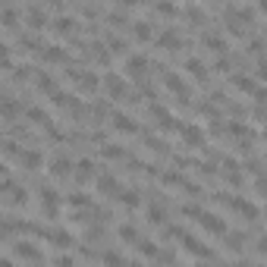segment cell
Segmentation results:
<instances>
[{"mask_svg":"<svg viewBox=\"0 0 267 267\" xmlns=\"http://www.w3.org/2000/svg\"><path fill=\"white\" fill-rule=\"evenodd\" d=\"M116 198H120L123 204H126L129 211H135V207L141 204V195H138V189H123V192L116 195Z\"/></svg>","mask_w":267,"mask_h":267,"instance_id":"20","label":"cell"},{"mask_svg":"<svg viewBox=\"0 0 267 267\" xmlns=\"http://www.w3.org/2000/svg\"><path fill=\"white\" fill-rule=\"evenodd\" d=\"M73 176H76V180L85 186V183L95 176V164H92V160H79V164H76V170H73Z\"/></svg>","mask_w":267,"mask_h":267,"instance_id":"19","label":"cell"},{"mask_svg":"<svg viewBox=\"0 0 267 267\" xmlns=\"http://www.w3.org/2000/svg\"><path fill=\"white\" fill-rule=\"evenodd\" d=\"M107 50H110V53H126V44H123L120 38H110V41H107Z\"/></svg>","mask_w":267,"mask_h":267,"instance_id":"35","label":"cell"},{"mask_svg":"<svg viewBox=\"0 0 267 267\" xmlns=\"http://www.w3.org/2000/svg\"><path fill=\"white\" fill-rule=\"evenodd\" d=\"M186 73H189L195 82H207V69H204V63H201L198 57H189V60H186Z\"/></svg>","mask_w":267,"mask_h":267,"instance_id":"15","label":"cell"},{"mask_svg":"<svg viewBox=\"0 0 267 267\" xmlns=\"http://www.w3.org/2000/svg\"><path fill=\"white\" fill-rule=\"evenodd\" d=\"M183 141H186V148H201L204 145L201 126H183Z\"/></svg>","mask_w":267,"mask_h":267,"instance_id":"13","label":"cell"},{"mask_svg":"<svg viewBox=\"0 0 267 267\" xmlns=\"http://www.w3.org/2000/svg\"><path fill=\"white\" fill-rule=\"evenodd\" d=\"M110 123H113V129H116V132H123V135H135V132H138V123H135L129 113H113V120H110Z\"/></svg>","mask_w":267,"mask_h":267,"instance_id":"11","label":"cell"},{"mask_svg":"<svg viewBox=\"0 0 267 267\" xmlns=\"http://www.w3.org/2000/svg\"><path fill=\"white\" fill-rule=\"evenodd\" d=\"M148 57H138V53H132V57H126V76H132V79H145V73H148Z\"/></svg>","mask_w":267,"mask_h":267,"instance_id":"6","label":"cell"},{"mask_svg":"<svg viewBox=\"0 0 267 267\" xmlns=\"http://www.w3.org/2000/svg\"><path fill=\"white\" fill-rule=\"evenodd\" d=\"M120 239H126V242H135V239H138V233H135V226H129V223H123V226H120Z\"/></svg>","mask_w":267,"mask_h":267,"instance_id":"32","label":"cell"},{"mask_svg":"<svg viewBox=\"0 0 267 267\" xmlns=\"http://www.w3.org/2000/svg\"><path fill=\"white\" fill-rule=\"evenodd\" d=\"M69 173H73V160H69L66 154H57L50 160V176L53 180H63V176H69Z\"/></svg>","mask_w":267,"mask_h":267,"instance_id":"10","label":"cell"},{"mask_svg":"<svg viewBox=\"0 0 267 267\" xmlns=\"http://www.w3.org/2000/svg\"><path fill=\"white\" fill-rule=\"evenodd\" d=\"M214 69H217V73H229V69H233V60L220 53V60H217V66H214Z\"/></svg>","mask_w":267,"mask_h":267,"instance_id":"37","label":"cell"},{"mask_svg":"<svg viewBox=\"0 0 267 267\" xmlns=\"http://www.w3.org/2000/svg\"><path fill=\"white\" fill-rule=\"evenodd\" d=\"M44 60H47V63H66L69 53H66L63 47H44Z\"/></svg>","mask_w":267,"mask_h":267,"instance_id":"24","label":"cell"},{"mask_svg":"<svg viewBox=\"0 0 267 267\" xmlns=\"http://www.w3.org/2000/svg\"><path fill=\"white\" fill-rule=\"evenodd\" d=\"M195 220L201 223V229H204V233H211V236H226V220H223V217H217V214L201 211Z\"/></svg>","mask_w":267,"mask_h":267,"instance_id":"1","label":"cell"},{"mask_svg":"<svg viewBox=\"0 0 267 267\" xmlns=\"http://www.w3.org/2000/svg\"><path fill=\"white\" fill-rule=\"evenodd\" d=\"M233 88H236V92H242V95H255L258 82H255L252 76H242V73H236V76H233Z\"/></svg>","mask_w":267,"mask_h":267,"instance_id":"16","label":"cell"},{"mask_svg":"<svg viewBox=\"0 0 267 267\" xmlns=\"http://www.w3.org/2000/svg\"><path fill=\"white\" fill-rule=\"evenodd\" d=\"M0 176H7V167H4V160H0Z\"/></svg>","mask_w":267,"mask_h":267,"instance_id":"42","label":"cell"},{"mask_svg":"<svg viewBox=\"0 0 267 267\" xmlns=\"http://www.w3.org/2000/svg\"><path fill=\"white\" fill-rule=\"evenodd\" d=\"M73 28H76V22L69 19V16H57V19H53V32L57 35H69Z\"/></svg>","mask_w":267,"mask_h":267,"instance_id":"25","label":"cell"},{"mask_svg":"<svg viewBox=\"0 0 267 267\" xmlns=\"http://www.w3.org/2000/svg\"><path fill=\"white\" fill-rule=\"evenodd\" d=\"M107 22H110V25H126V19H123V13H110V16H107Z\"/></svg>","mask_w":267,"mask_h":267,"instance_id":"41","label":"cell"},{"mask_svg":"<svg viewBox=\"0 0 267 267\" xmlns=\"http://www.w3.org/2000/svg\"><path fill=\"white\" fill-rule=\"evenodd\" d=\"M101 85L107 88V95H110V98H126V92H129V88H126V82H123L120 76H113V73H107L104 79H101Z\"/></svg>","mask_w":267,"mask_h":267,"instance_id":"7","label":"cell"},{"mask_svg":"<svg viewBox=\"0 0 267 267\" xmlns=\"http://www.w3.org/2000/svg\"><path fill=\"white\" fill-rule=\"evenodd\" d=\"M101 261H107V264H123L126 258H123L120 252H104V255H101Z\"/></svg>","mask_w":267,"mask_h":267,"instance_id":"36","label":"cell"},{"mask_svg":"<svg viewBox=\"0 0 267 267\" xmlns=\"http://www.w3.org/2000/svg\"><path fill=\"white\" fill-rule=\"evenodd\" d=\"M16 160H19V164H22L25 170H41V164H44V157H41L38 151H22Z\"/></svg>","mask_w":267,"mask_h":267,"instance_id":"17","label":"cell"},{"mask_svg":"<svg viewBox=\"0 0 267 267\" xmlns=\"http://www.w3.org/2000/svg\"><path fill=\"white\" fill-rule=\"evenodd\" d=\"M69 76H73V82H76L79 92H92V95H95L98 88H101V79H98L95 73H88V69H73Z\"/></svg>","mask_w":267,"mask_h":267,"instance_id":"2","label":"cell"},{"mask_svg":"<svg viewBox=\"0 0 267 267\" xmlns=\"http://www.w3.org/2000/svg\"><path fill=\"white\" fill-rule=\"evenodd\" d=\"M148 220H151L154 226H164V220H167L164 207H160V204H151V207H148Z\"/></svg>","mask_w":267,"mask_h":267,"instance_id":"28","label":"cell"},{"mask_svg":"<svg viewBox=\"0 0 267 267\" xmlns=\"http://www.w3.org/2000/svg\"><path fill=\"white\" fill-rule=\"evenodd\" d=\"M19 110H22V107L16 104V101H10V98H0V116H4V120H13Z\"/></svg>","mask_w":267,"mask_h":267,"instance_id":"22","label":"cell"},{"mask_svg":"<svg viewBox=\"0 0 267 267\" xmlns=\"http://www.w3.org/2000/svg\"><path fill=\"white\" fill-rule=\"evenodd\" d=\"M157 47H164V50H180V47H183V41H180V32H176V28L160 32V35H157Z\"/></svg>","mask_w":267,"mask_h":267,"instance_id":"12","label":"cell"},{"mask_svg":"<svg viewBox=\"0 0 267 267\" xmlns=\"http://www.w3.org/2000/svg\"><path fill=\"white\" fill-rule=\"evenodd\" d=\"M261 50H264V41H261V38H252V44H248V53H252V57H261Z\"/></svg>","mask_w":267,"mask_h":267,"instance_id":"38","label":"cell"},{"mask_svg":"<svg viewBox=\"0 0 267 267\" xmlns=\"http://www.w3.org/2000/svg\"><path fill=\"white\" fill-rule=\"evenodd\" d=\"M98 192L107 195V198H116V195L123 192V186H120V180H116L113 173H101L98 176Z\"/></svg>","mask_w":267,"mask_h":267,"instance_id":"5","label":"cell"},{"mask_svg":"<svg viewBox=\"0 0 267 267\" xmlns=\"http://www.w3.org/2000/svg\"><path fill=\"white\" fill-rule=\"evenodd\" d=\"M151 113H154V120H157V126H160V129H176V120H173V113L167 110V107L151 104Z\"/></svg>","mask_w":267,"mask_h":267,"instance_id":"14","label":"cell"},{"mask_svg":"<svg viewBox=\"0 0 267 267\" xmlns=\"http://www.w3.org/2000/svg\"><path fill=\"white\" fill-rule=\"evenodd\" d=\"M0 25H4V28H16V25H19V13H16V10H4V13H0Z\"/></svg>","mask_w":267,"mask_h":267,"instance_id":"27","label":"cell"},{"mask_svg":"<svg viewBox=\"0 0 267 267\" xmlns=\"http://www.w3.org/2000/svg\"><path fill=\"white\" fill-rule=\"evenodd\" d=\"M132 35H135V38H138L141 44H145V41H151V38H154V28H151L148 22H135V25H132Z\"/></svg>","mask_w":267,"mask_h":267,"instance_id":"23","label":"cell"},{"mask_svg":"<svg viewBox=\"0 0 267 267\" xmlns=\"http://www.w3.org/2000/svg\"><path fill=\"white\" fill-rule=\"evenodd\" d=\"M135 248H138V255H145V258H157V255H160L157 245L148 242V239H135Z\"/></svg>","mask_w":267,"mask_h":267,"instance_id":"26","label":"cell"},{"mask_svg":"<svg viewBox=\"0 0 267 267\" xmlns=\"http://www.w3.org/2000/svg\"><path fill=\"white\" fill-rule=\"evenodd\" d=\"M28 120H32V123H41V126H50V123H47V113H41L38 107H32V110H28Z\"/></svg>","mask_w":267,"mask_h":267,"instance_id":"34","label":"cell"},{"mask_svg":"<svg viewBox=\"0 0 267 267\" xmlns=\"http://www.w3.org/2000/svg\"><path fill=\"white\" fill-rule=\"evenodd\" d=\"M180 239H183V248H186V252H189V255H195V258H201V261H207V258H214V252H211V248H207V245H201L198 239H192V236H186V233H183Z\"/></svg>","mask_w":267,"mask_h":267,"instance_id":"9","label":"cell"},{"mask_svg":"<svg viewBox=\"0 0 267 267\" xmlns=\"http://www.w3.org/2000/svg\"><path fill=\"white\" fill-rule=\"evenodd\" d=\"M13 66V57H10V47L0 44V69H10Z\"/></svg>","mask_w":267,"mask_h":267,"instance_id":"33","label":"cell"},{"mask_svg":"<svg viewBox=\"0 0 267 267\" xmlns=\"http://www.w3.org/2000/svg\"><path fill=\"white\" fill-rule=\"evenodd\" d=\"M35 82H38V88H44V92H47V95H53V92H57V85H53V79H50L47 73H41V76H38V79H35Z\"/></svg>","mask_w":267,"mask_h":267,"instance_id":"30","label":"cell"},{"mask_svg":"<svg viewBox=\"0 0 267 267\" xmlns=\"http://www.w3.org/2000/svg\"><path fill=\"white\" fill-rule=\"evenodd\" d=\"M204 47H207L211 53H226V41L220 38V35H214V32L204 35Z\"/></svg>","mask_w":267,"mask_h":267,"instance_id":"21","label":"cell"},{"mask_svg":"<svg viewBox=\"0 0 267 267\" xmlns=\"http://www.w3.org/2000/svg\"><path fill=\"white\" fill-rule=\"evenodd\" d=\"M25 22H28V28H44V25H47V13H44L41 7H32V10L25 13Z\"/></svg>","mask_w":267,"mask_h":267,"instance_id":"18","label":"cell"},{"mask_svg":"<svg viewBox=\"0 0 267 267\" xmlns=\"http://www.w3.org/2000/svg\"><path fill=\"white\" fill-rule=\"evenodd\" d=\"M186 16H189V22H192V25H201V22H204V13H201V10H189Z\"/></svg>","mask_w":267,"mask_h":267,"instance_id":"39","label":"cell"},{"mask_svg":"<svg viewBox=\"0 0 267 267\" xmlns=\"http://www.w3.org/2000/svg\"><path fill=\"white\" fill-rule=\"evenodd\" d=\"M69 204H73V207H92V198H88V195H69V198H66Z\"/></svg>","mask_w":267,"mask_h":267,"instance_id":"31","label":"cell"},{"mask_svg":"<svg viewBox=\"0 0 267 267\" xmlns=\"http://www.w3.org/2000/svg\"><path fill=\"white\" fill-rule=\"evenodd\" d=\"M76 4H79V0H76Z\"/></svg>","mask_w":267,"mask_h":267,"instance_id":"43","label":"cell"},{"mask_svg":"<svg viewBox=\"0 0 267 267\" xmlns=\"http://www.w3.org/2000/svg\"><path fill=\"white\" fill-rule=\"evenodd\" d=\"M226 204L233 207L236 214H242V220H258V217H261L258 204H252L248 198H239V195H236V198H226Z\"/></svg>","mask_w":267,"mask_h":267,"instance_id":"4","label":"cell"},{"mask_svg":"<svg viewBox=\"0 0 267 267\" xmlns=\"http://www.w3.org/2000/svg\"><path fill=\"white\" fill-rule=\"evenodd\" d=\"M164 85H167V88H170V92L180 98L183 104H189V85H186L180 76H176V73H164Z\"/></svg>","mask_w":267,"mask_h":267,"instance_id":"8","label":"cell"},{"mask_svg":"<svg viewBox=\"0 0 267 267\" xmlns=\"http://www.w3.org/2000/svg\"><path fill=\"white\" fill-rule=\"evenodd\" d=\"M107 160H120V157H126V151H123L120 145H104V151H101Z\"/></svg>","mask_w":267,"mask_h":267,"instance_id":"29","label":"cell"},{"mask_svg":"<svg viewBox=\"0 0 267 267\" xmlns=\"http://www.w3.org/2000/svg\"><path fill=\"white\" fill-rule=\"evenodd\" d=\"M13 258H16V261H32V264L44 261L41 248H35L32 242H13Z\"/></svg>","mask_w":267,"mask_h":267,"instance_id":"3","label":"cell"},{"mask_svg":"<svg viewBox=\"0 0 267 267\" xmlns=\"http://www.w3.org/2000/svg\"><path fill=\"white\" fill-rule=\"evenodd\" d=\"M157 13H164V16H173V13H176V7H173V4H167V0H160V4H157Z\"/></svg>","mask_w":267,"mask_h":267,"instance_id":"40","label":"cell"}]
</instances>
